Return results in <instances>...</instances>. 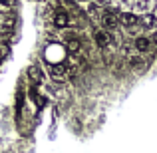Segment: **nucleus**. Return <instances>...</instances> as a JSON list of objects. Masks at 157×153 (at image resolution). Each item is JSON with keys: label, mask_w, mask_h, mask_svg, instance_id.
<instances>
[{"label": "nucleus", "mask_w": 157, "mask_h": 153, "mask_svg": "<svg viewBox=\"0 0 157 153\" xmlns=\"http://www.w3.org/2000/svg\"><path fill=\"white\" fill-rule=\"evenodd\" d=\"M14 30V20H2L0 22V36H8Z\"/></svg>", "instance_id": "11"}, {"label": "nucleus", "mask_w": 157, "mask_h": 153, "mask_svg": "<svg viewBox=\"0 0 157 153\" xmlns=\"http://www.w3.org/2000/svg\"><path fill=\"white\" fill-rule=\"evenodd\" d=\"M94 42H96L100 48H107L111 44V34L107 30H98L96 34H94Z\"/></svg>", "instance_id": "5"}, {"label": "nucleus", "mask_w": 157, "mask_h": 153, "mask_svg": "<svg viewBox=\"0 0 157 153\" xmlns=\"http://www.w3.org/2000/svg\"><path fill=\"white\" fill-rule=\"evenodd\" d=\"M14 2H16V0H0V12H8V10H12Z\"/></svg>", "instance_id": "13"}, {"label": "nucleus", "mask_w": 157, "mask_h": 153, "mask_svg": "<svg viewBox=\"0 0 157 153\" xmlns=\"http://www.w3.org/2000/svg\"><path fill=\"white\" fill-rule=\"evenodd\" d=\"M66 48H68L70 52H80V40L78 38H74V36H68L66 38Z\"/></svg>", "instance_id": "12"}, {"label": "nucleus", "mask_w": 157, "mask_h": 153, "mask_svg": "<svg viewBox=\"0 0 157 153\" xmlns=\"http://www.w3.org/2000/svg\"><path fill=\"white\" fill-rule=\"evenodd\" d=\"M28 78H30L34 84H40V82H44V70L38 68V66H30V68H28Z\"/></svg>", "instance_id": "8"}, {"label": "nucleus", "mask_w": 157, "mask_h": 153, "mask_svg": "<svg viewBox=\"0 0 157 153\" xmlns=\"http://www.w3.org/2000/svg\"><path fill=\"white\" fill-rule=\"evenodd\" d=\"M100 24H101L104 30H115V28L119 26V20L113 12H104V14L100 16Z\"/></svg>", "instance_id": "2"}, {"label": "nucleus", "mask_w": 157, "mask_h": 153, "mask_svg": "<svg viewBox=\"0 0 157 153\" xmlns=\"http://www.w3.org/2000/svg\"><path fill=\"white\" fill-rule=\"evenodd\" d=\"M133 48H135L139 54H141V52H149L151 40L147 38V36H143V34H137V36L133 38Z\"/></svg>", "instance_id": "4"}, {"label": "nucleus", "mask_w": 157, "mask_h": 153, "mask_svg": "<svg viewBox=\"0 0 157 153\" xmlns=\"http://www.w3.org/2000/svg\"><path fill=\"white\" fill-rule=\"evenodd\" d=\"M117 20H119V24H123L125 28L139 26V16L135 14V12H131V10H127V12H121Z\"/></svg>", "instance_id": "3"}, {"label": "nucleus", "mask_w": 157, "mask_h": 153, "mask_svg": "<svg viewBox=\"0 0 157 153\" xmlns=\"http://www.w3.org/2000/svg\"><path fill=\"white\" fill-rule=\"evenodd\" d=\"M137 10L141 12V14H145V12H151L149 0H135V6H133V10H131V12H135V14H137Z\"/></svg>", "instance_id": "10"}, {"label": "nucleus", "mask_w": 157, "mask_h": 153, "mask_svg": "<svg viewBox=\"0 0 157 153\" xmlns=\"http://www.w3.org/2000/svg\"><path fill=\"white\" fill-rule=\"evenodd\" d=\"M139 22H141L143 28H147V30H151V28L157 26V14L155 12H145V14L139 18Z\"/></svg>", "instance_id": "6"}, {"label": "nucleus", "mask_w": 157, "mask_h": 153, "mask_svg": "<svg viewBox=\"0 0 157 153\" xmlns=\"http://www.w3.org/2000/svg\"><path fill=\"white\" fill-rule=\"evenodd\" d=\"M48 72H50V76L56 78V80H64V78L68 76V68H66V66H50Z\"/></svg>", "instance_id": "9"}, {"label": "nucleus", "mask_w": 157, "mask_h": 153, "mask_svg": "<svg viewBox=\"0 0 157 153\" xmlns=\"http://www.w3.org/2000/svg\"><path fill=\"white\" fill-rule=\"evenodd\" d=\"M149 40H151V44H155V46H157V32L153 34V38H149Z\"/></svg>", "instance_id": "16"}, {"label": "nucleus", "mask_w": 157, "mask_h": 153, "mask_svg": "<svg viewBox=\"0 0 157 153\" xmlns=\"http://www.w3.org/2000/svg\"><path fill=\"white\" fill-rule=\"evenodd\" d=\"M32 98L36 100V103H38L40 107H42V105H46V98H42V96H40L38 92H32Z\"/></svg>", "instance_id": "14"}, {"label": "nucleus", "mask_w": 157, "mask_h": 153, "mask_svg": "<svg viewBox=\"0 0 157 153\" xmlns=\"http://www.w3.org/2000/svg\"><path fill=\"white\" fill-rule=\"evenodd\" d=\"M88 12H90V14H98V4L96 2H90L88 4Z\"/></svg>", "instance_id": "15"}, {"label": "nucleus", "mask_w": 157, "mask_h": 153, "mask_svg": "<svg viewBox=\"0 0 157 153\" xmlns=\"http://www.w3.org/2000/svg\"><path fill=\"white\" fill-rule=\"evenodd\" d=\"M54 24H56L58 28L70 26V16L66 14L64 10H56V12H54Z\"/></svg>", "instance_id": "7"}, {"label": "nucleus", "mask_w": 157, "mask_h": 153, "mask_svg": "<svg viewBox=\"0 0 157 153\" xmlns=\"http://www.w3.org/2000/svg\"><path fill=\"white\" fill-rule=\"evenodd\" d=\"M127 64H129V68L135 70V72H145L147 70V60L141 56V54H129Z\"/></svg>", "instance_id": "1"}]
</instances>
